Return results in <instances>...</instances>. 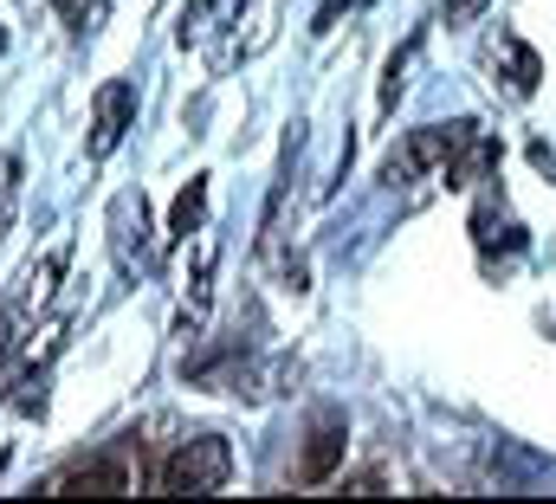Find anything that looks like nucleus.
<instances>
[{
	"instance_id": "obj_1",
	"label": "nucleus",
	"mask_w": 556,
	"mask_h": 504,
	"mask_svg": "<svg viewBox=\"0 0 556 504\" xmlns=\"http://www.w3.org/2000/svg\"><path fill=\"white\" fill-rule=\"evenodd\" d=\"M227 479H233V453H227V440H220V433L181 440V446L162 459V472H155V486H162V492H220Z\"/></svg>"
},
{
	"instance_id": "obj_2",
	"label": "nucleus",
	"mask_w": 556,
	"mask_h": 504,
	"mask_svg": "<svg viewBox=\"0 0 556 504\" xmlns=\"http://www.w3.org/2000/svg\"><path fill=\"white\" fill-rule=\"evenodd\" d=\"M337 459H343V414H317V420H311V433H304L298 479H304V486H317V479H330V472H337Z\"/></svg>"
},
{
	"instance_id": "obj_3",
	"label": "nucleus",
	"mask_w": 556,
	"mask_h": 504,
	"mask_svg": "<svg viewBox=\"0 0 556 504\" xmlns=\"http://www.w3.org/2000/svg\"><path fill=\"white\" fill-rule=\"evenodd\" d=\"M130 111H137V91H130L124 78H117V85H104V98H98V136H91V149H98V155H111V149L124 142Z\"/></svg>"
},
{
	"instance_id": "obj_4",
	"label": "nucleus",
	"mask_w": 556,
	"mask_h": 504,
	"mask_svg": "<svg viewBox=\"0 0 556 504\" xmlns=\"http://www.w3.org/2000/svg\"><path fill=\"white\" fill-rule=\"evenodd\" d=\"M59 492H130V466H124V453L85 459L78 472H65V479H59Z\"/></svg>"
},
{
	"instance_id": "obj_5",
	"label": "nucleus",
	"mask_w": 556,
	"mask_h": 504,
	"mask_svg": "<svg viewBox=\"0 0 556 504\" xmlns=\"http://www.w3.org/2000/svg\"><path fill=\"white\" fill-rule=\"evenodd\" d=\"M201 207H207V181H188V188L175 194V214H168V234H175V240H188V234L201 227Z\"/></svg>"
},
{
	"instance_id": "obj_6",
	"label": "nucleus",
	"mask_w": 556,
	"mask_h": 504,
	"mask_svg": "<svg viewBox=\"0 0 556 504\" xmlns=\"http://www.w3.org/2000/svg\"><path fill=\"white\" fill-rule=\"evenodd\" d=\"M511 72H518L511 85L531 98V91H538V52H531V46H511Z\"/></svg>"
},
{
	"instance_id": "obj_7",
	"label": "nucleus",
	"mask_w": 556,
	"mask_h": 504,
	"mask_svg": "<svg viewBox=\"0 0 556 504\" xmlns=\"http://www.w3.org/2000/svg\"><path fill=\"white\" fill-rule=\"evenodd\" d=\"M472 13H485V0H446V26H466Z\"/></svg>"
},
{
	"instance_id": "obj_8",
	"label": "nucleus",
	"mask_w": 556,
	"mask_h": 504,
	"mask_svg": "<svg viewBox=\"0 0 556 504\" xmlns=\"http://www.w3.org/2000/svg\"><path fill=\"white\" fill-rule=\"evenodd\" d=\"M343 7H363V0H324V13H317V33H330V20H337Z\"/></svg>"
},
{
	"instance_id": "obj_9",
	"label": "nucleus",
	"mask_w": 556,
	"mask_h": 504,
	"mask_svg": "<svg viewBox=\"0 0 556 504\" xmlns=\"http://www.w3.org/2000/svg\"><path fill=\"white\" fill-rule=\"evenodd\" d=\"M0 52H7V33H0Z\"/></svg>"
}]
</instances>
